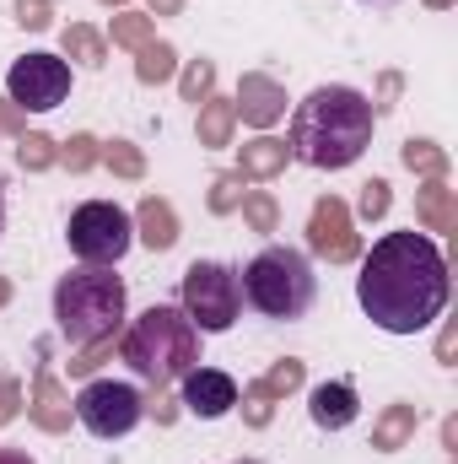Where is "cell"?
<instances>
[{
  "label": "cell",
  "mask_w": 458,
  "mask_h": 464,
  "mask_svg": "<svg viewBox=\"0 0 458 464\" xmlns=\"http://www.w3.org/2000/svg\"><path fill=\"white\" fill-rule=\"evenodd\" d=\"M448 259L426 232H383L356 276V303L383 335H421L448 308Z\"/></svg>",
  "instance_id": "1"
},
{
  "label": "cell",
  "mask_w": 458,
  "mask_h": 464,
  "mask_svg": "<svg viewBox=\"0 0 458 464\" xmlns=\"http://www.w3.org/2000/svg\"><path fill=\"white\" fill-rule=\"evenodd\" d=\"M372 130H377V114H372L367 92H356V87H313L291 114L286 151L297 162H308V168L340 173L350 162H361V151L372 146Z\"/></svg>",
  "instance_id": "2"
},
{
  "label": "cell",
  "mask_w": 458,
  "mask_h": 464,
  "mask_svg": "<svg viewBox=\"0 0 458 464\" xmlns=\"http://www.w3.org/2000/svg\"><path fill=\"white\" fill-rule=\"evenodd\" d=\"M119 356L129 362L135 378H146L151 389H167L173 378H184L189 367H200V330L184 319V308L151 303V308L119 335Z\"/></svg>",
  "instance_id": "3"
},
{
  "label": "cell",
  "mask_w": 458,
  "mask_h": 464,
  "mask_svg": "<svg viewBox=\"0 0 458 464\" xmlns=\"http://www.w3.org/2000/svg\"><path fill=\"white\" fill-rule=\"evenodd\" d=\"M54 319H60V335L71 346L114 341L119 324H124V281L109 265H81V270L60 276V286H54Z\"/></svg>",
  "instance_id": "4"
},
{
  "label": "cell",
  "mask_w": 458,
  "mask_h": 464,
  "mask_svg": "<svg viewBox=\"0 0 458 464\" xmlns=\"http://www.w3.org/2000/svg\"><path fill=\"white\" fill-rule=\"evenodd\" d=\"M237 281H243L248 308L264 314V319H281V324L302 319V314L313 308V297H319V276H313L308 254H297V248H286V243L259 248V254L248 259V270H237Z\"/></svg>",
  "instance_id": "5"
},
{
  "label": "cell",
  "mask_w": 458,
  "mask_h": 464,
  "mask_svg": "<svg viewBox=\"0 0 458 464\" xmlns=\"http://www.w3.org/2000/svg\"><path fill=\"white\" fill-rule=\"evenodd\" d=\"M178 308H184V319H189L200 335L232 330L237 314H243V281H237V270L222 265V259H195V265L184 270Z\"/></svg>",
  "instance_id": "6"
},
{
  "label": "cell",
  "mask_w": 458,
  "mask_h": 464,
  "mask_svg": "<svg viewBox=\"0 0 458 464\" xmlns=\"http://www.w3.org/2000/svg\"><path fill=\"white\" fill-rule=\"evenodd\" d=\"M65 243L81 265H119L135 243V222L114 200H81L65 222Z\"/></svg>",
  "instance_id": "7"
},
{
  "label": "cell",
  "mask_w": 458,
  "mask_h": 464,
  "mask_svg": "<svg viewBox=\"0 0 458 464\" xmlns=\"http://www.w3.org/2000/svg\"><path fill=\"white\" fill-rule=\"evenodd\" d=\"M71 411H76V421H81L92 438L114 443V438H129V432L140 427L146 394H140L135 383H119V378H92V383L71 400Z\"/></svg>",
  "instance_id": "8"
},
{
  "label": "cell",
  "mask_w": 458,
  "mask_h": 464,
  "mask_svg": "<svg viewBox=\"0 0 458 464\" xmlns=\"http://www.w3.org/2000/svg\"><path fill=\"white\" fill-rule=\"evenodd\" d=\"M71 98V60L65 54H22L5 71V103H16L22 114H49Z\"/></svg>",
  "instance_id": "9"
},
{
  "label": "cell",
  "mask_w": 458,
  "mask_h": 464,
  "mask_svg": "<svg viewBox=\"0 0 458 464\" xmlns=\"http://www.w3.org/2000/svg\"><path fill=\"white\" fill-rule=\"evenodd\" d=\"M308 248L329 265H350L361 254V237H356V222H350V206L340 195H324L308 217Z\"/></svg>",
  "instance_id": "10"
},
{
  "label": "cell",
  "mask_w": 458,
  "mask_h": 464,
  "mask_svg": "<svg viewBox=\"0 0 458 464\" xmlns=\"http://www.w3.org/2000/svg\"><path fill=\"white\" fill-rule=\"evenodd\" d=\"M184 405L200 421H222L232 405H237V378L222 372V367H189L184 372Z\"/></svg>",
  "instance_id": "11"
},
{
  "label": "cell",
  "mask_w": 458,
  "mask_h": 464,
  "mask_svg": "<svg viewBox=\"0 0 458 464\" xmlns=\"http://www.w3.org/2000/svg\"><path fill=\"white\" fill-rule=\"evenodd\" d=\"M232 114L243 119V124H253V130H270V124H281V119H286V87H281L275 76L248 71V76L237 82Z\"/></svg>",
  "instance_id": "12"
},
{
  "label": "cell",
  "mask_w": 458,
  "mask_h": 464,
  "mask_svg": "<svg viewBox=\"0 0 458 464\" xmlns=\"http://www.w3.org/2000/svg\"><path fill=\"white\" fill-rule=\"evenodd\" d=\"M308 416H313L319 432H345V427L361 416V394H356V383H350V378H329V383H319V389L308 394Z\"/></svg>",
  "instance_id": "13"
},
{
  "label": "cell",
  "mask_w": 458,
  "mask_h": 464,
  "mask_svg": "<svg viewBox=\"0 0 458 464\" xmlns=\"http://www.w3.org/2000/svg\"><path fill=\"white\" fill-rule=\"evenodd\" d=\"M129 222H135V237H140L151 254H167V248L178 243V211H173L162 195H146Z\"/></svg>",
  "instance_id": "14"
},
{
  "label": "cell",
  "mask_w": 458,
  "mask_h": 464,
  "mask_svg": "<svg viewBox=\"0 0 458 464\" xmlns=\"http://www.w3.org/2000/svg\"><path fill=\"white\" fill-rule=\"evenodd\" d=\"M415 427H421V405L394 400V405L372 421V449H377V454H399V449L415 438Z\"/></svg>",
  "instance_id": "15"
},
{
  "label": "cell",
  "mask_w": 458,
  "mask_h": 464,
  "mask_svg": "<svg viewBox=\"0 0 458 464\" xmlns=\"http://www.w3.org/2000/svg\"><path fill=\"white\" fill-rule=\"evenodd\" d=\"M27 416H33L43 432H65V427H71V400L60 394V383H54L49 367L33 378V405H27Z\"/></svg>",
  "instance_id": "16"
},
{
  "label": "cell",
  "mask_w": 458,
  "mask_h": 464,
  "mask_svg": "<svg viewBox=\"0 0 458 464\" xmlns=\"http://www.w3.org/2000/svg\"><path fill=\"white\" fill-rule=\"evenodd\" d=\"M286 162H291V151H286V140H275V135H259V140H248V146L237 151V173H243V179H281Z\"/></svg>",
  "instance_id": "17"
},
{
  "label": "cell",
  "mask_w": 458,
  "mask_h": 464,
  "mask_svg": "<svg viewBox=\"0 0 458 464\" xmlns=\"http://www.w3.org/2000/svg\"><path fill=\"white\" fill-rule=\"evenodd\" d=\"M415 217H421V227L426 232H453V222H458L453 189H448L443 179H432V184L421 189V200H415Z\"/></svg>",
  "instance_id": "18"
},
{
  "label": "cell",
  "mask_w": 458,
  "mask_h": 464,
  "mask_svg": "<svg viewBox=\"0 0 458 464\" xmlns=\"http://www.w3.org/2000/svg\"><path fill=\"white\" fill-rule=\"evenodd\" d=\"M60 49H65V60H76V65H87V71H98V65L109 60V38H103L98 27H87V22H71L65 38H60Z\"/></svg>",
  "instance_id": "19"
},
{
  "label": "cell",
  "mask_w": 458,
  "mask_h": 464,
  "mask_svg": "<svg viewBox=\"0 0 458 464\" xmlns=\"http://www.w3.org/2000/svg\"><path fill=\"white\" fill-rule=\"evenodd\" d=\"M232 130H237V114H232V98H205L200 103V124H195V135H200V146H227Z\"/></svg>",
  "instance_id": "20"
},
{
  "label": "cell",
  "mask_w": 458,
  "mask_h": 464,
  "mask_svg": "<svg viewBox=\"0 0 458 464\" xmlns=\"http://www.w3.org/2000/svg\"><path fill=\"white\" fill-rule=\"evenodd\" d=\"M173 76H178V49L151 38V44L140 49V60H135V82H140V87H162V82H173Z\"/></svg>",
  "instance_id": "21"
},
{
  "label": "cell",
  "mask_w": 458,
  "mask_h": 464,
  "mask_svg": "<svg viewBox=\"0 0 458 464\" xmlns=\"http://www.w3.org/2000/svg\"><path fill=\"white\" fill-rule=\"evenodd\" d=\"M109 38H114V49H146L151 38H157V16H140V11H119L114 27H109Z\"/></svg>",
  "instance_id": "22"
},
{
  "label": "cell",
  "mask_w": 458,
  "mask_h": 464,
  "mask_svg": "<svg viewBox=\"0 0 458 464\" xmlns=\"http://www.w3.org/2000/svg\"><path fill=\"white\" fill-rule=\"evenodd\" d=\"M98 162H103L114 179H129V184H135V179H146V151H140L135 140H109V146L98 151Z\"/></svg>",
  "instance_id": "23"
},
{
  "label": "cell",
  "mask_w": 458,
  "mask_h": 464,
  "mask_svg": "<svg viewBox=\"0 0 458 464\" xmlns=\"http://www.w3.org/2000/svg\"><path fill=\"white\" fill-rule=\"evenodd\" d=\"M16 162H22V173H49V168L60 162V146H54L49 135L27 130V135H16Z\"/></svg>",
  "instance_id": "24"
},
{
  "label": "cell",
  "mask_w": 458,
  "mask_h": 464,
  "mask_svg": "<svg viewBox=\"0 0 458 464\" xmlns=\"http://www.w3.org/2000/svg\"><path fill=\"white\" fill-rule=\"evenodd\" d=\"M405 168L410 173H421V179H448V151L437 146V140H405Z\"/></svg>",
  "instance_id": "25"
},
{
  "label": "cell",
  "mask_w": 458,
  "mask_h": 464,
  "mask_svg": "<svg viewBox=\"0 0 458 464\" xmlns=\"http://www.w3.org/2000/svg\"><path fill=\"white\" fill-rule=\"evenodd\" d=\"M237 211H243V222H248L253 232H275L281 227V206H275L270 189H243V206H237Z\"/></svg>",
  "instance_id": "26"
},
{
  "label": "cell",
  "mask_w": 458,
  "mask_h": 464,
  "mask_svg": "<svg viewBox=\"0 0 458 464\" xmlns=\"http://www.w3.org/2000/svg\"><path fill=\"white\" fill-rule=\"evenodd\" d=\"M178 92H184V103H205L211 92H216V60H189L184 65V76H178Z\"/></svg>",
  "instance_id": "27"
},
{
  "label": "cell",
  "mask_w": 458,
  "mask_h": 464,
  "mask_svg": "<svg viewBox=\"0 0 458 464\" xmlns=\"http://www.w3.org/2000/svg\"><path fill=\"white\" fill-rule=\"evenodd\" d=\"M302 378H308V367H302L297 356H281V362L259 378V389H264L270 400H286V394H297V389H302Z\"/></svg>",
  "instance_id": "28"
},
{
  "label": "cell",
  "mask_w": 458,
  "mask_h": 464,
  "mask_svg": "<svg viewBox=\"0 0 458 464\" xmlns=\"http://www.w3.org/2000/svg\"><path fill=\"white\" fill-rule=\"evenodd\" d=\"M243 189H248L243 173H216V179H211V211H216V217H232V211L243 206Z\"/></svg>",
  "instance_id": "29"
},
{
  "label": "cell",
  "mask_w": 458,
  "mask_h": 464,
  "mask_svg": "<svg viewBox=\"0 0 458 464\" xmlns=\"http://www.w3.org/2000/svg\"><path fill=\"white\" fill-rule=\"evenodd\" d=\"M98 151H103L98 135H71V140L60 146V162H65L71 173H87V168H98Z\"/></svg>",
  "instance_id": "30"
},
{
  "label": "cell",
  "mask_w": 458,
  "mask_h": 464,
  "mask_svg": "<svg viewBox=\"0 0 458 464\" xmlns=\"http://www.w3.org/2000/svg\"><path fill=\"white\" fill-rule=\"evenodd\" d=\"M388 206H394L388 179H367V184H361V200H356V217H361V222H383Z\"/></svg>",
  "instance_id": "31"
},
{
  "label": "cell",
  "mask_w": 458,
  "mask_h": 464,
  "mask_svg": "<svg viewBox=\"0 0 458 464\" xmlns=\"http://www.w3.org/2000/svg\"><path fill=\"white\" fill-rule=\"evenodd\" d=\"M270 416H275V400H270V394L259 389V378H253V383L243 389V421H248V427H270Z\"/></svg>",
  "instance_id": "32"
},
{
  "label": "cell",
  "mask_w": 458,
  "mask_h": 464,
  "mask_svg": "<svg viewBox=\"0 0 458 464\" xmlns=\"http://www.w3.org/2000/svg\"><path fill=\"white\" fill-rule=\"evenodd\" d=\"M16 22H22L27 33H43V27L54 22V0H16Z\"/></svg>",
  "instance_id": "33"
},
{
  "label": "cell",
  "mask_w": 458,
  "mask_h": 464,
  "mask_svg": "<svg viewBox=\"0 0 458 464\" xmlns=\"http://www.w3.org/2000/svg\"><path fill=\"white\" fill-rule=\"evenodd\" d=\"M399 87H405V76H399V71H383L377 98H367V103H372V114H388V109H394V98H399Z\"/></svg>",
  "instance_id": "34"
},
{
  "label": "cell",
  "mask_w": 458,
  "mask_h": 464,
  "mask_svg": "<svg viewBox=\"0 0 458 464\" xmlns=\"http://www.w3.org/2000/svg\"><path fill=\"white\" fill-rule=\"evenodd\" d=\"M16 405H22V389H16V383H11V378L0 372V427H5L11 416H16Z\"/></svg>",
  "instance_id": "35"
},
{
  "label": "cell",
  "mask_w": 458,
  "mask_h": 464,
  "mask_svg": "<svg viewBox=\"0 0 458 464\" xmlns=\"http://www.w3.org/2000/svg\"><path fill=\"white\" fill-rule=\"evenodd\" d=\"M0 130H16V135H27V130H22V109H16V103H0Z\"/></svg>",
  "instance_id": "36"
},
{
  "label": "cell",
  "mask_w": 458,
  "mask_h": 464,
  "mask_svg": "<svg viewBox=\"0 0 458 464\" xmlns=\"http://www.w3.org/2000/svg\"><path fill=\"white\" fill-rule=\"evenodd\" d=\"M453 346H458V335L453 330H443V341H437V362H453Z\"/></svg>",
  "instance_id": "37"
},
{
  "label": "cell",
  "mask_w": 458,
  "mask_h": 464,
  "mask_svg": "<svg viewBox=\"0 0 458 464\" xmlns=\"http://www.w3.org/2000/svg\"><path fill=\"white\" fill-rule=\"evenodd\" d=\"M146 5H151L157 16H178V11H184V0H146Z\"/></svg>",
  "instance_id": "38"
},
{
  "label": "cell",
  "mask_w": 458,
  "mask_h": 464,
  "mask_svg": "<svg viewBox=\"0 0 458 464\" xmlns=\"http://www.w3.org/2000/svg\"><path fill=\"white\" fill-rule=\"evenodd\" d=\"M0 464H33L22 449H0Z\"/></svg>",
  "instance_id": "39"
},
{
  "label": "cell",
  "mask_w": 458,
  "mask_h": 464,
  "mask_svg": "<svg viewBox=\"0 0 458 464\" xmlns=\"http://www.w3.org/2000/svg\"><path fill=\"white\" fill-rule=\"evenodd\" d=\"M5 303H11V281L0 276V308H5Z\"/></svg>",
  "instance_id": "40"
},
{
  "label": "cell",
  "mask_w": 458,
  "mask_h": 464,
  "mask_svg": "<svg viewBox=\"0 0 458 464\" xmlns=\"http://www.w3.org/2000/svg\"><path fill=\"white\" fill-rule=\"evenodd\" d=\"M0 232H5V195H0Z\"/></svg>",
  "instance_id": "41"
},
{
  "label": "cell",
  "mask_w": 458,
  "mask_h": 464,
  "mask_svg": "<svg viewBox=\"0 0 458 464\" xmlns=\"http://www.w3.org/2000/svg\"><path fill=\"white\" fill-rule=\"evenodd\" d=\"M426 5H437V11H443V5H453V0H426Z\"/></svg>",
  "instance_id": "42"
},
{
  "label": "cell",
  "mask_w": 458,
  "mask_h": 464,
  "mask_svg": "<svg viewBox=\"0 0 458 464\" xmlns=\"http://www.w3.org/2000/svg\"><path fill=\"white\" fill-rule=\"evenodd\" d=\"M361 5H394V0H361Z\"/></svg>",
  "instance_id": "43"
},
{
  "label": "cell",
  "mask_w": 458,
  "mask_h": 464,
  "mask_svg": "<svg viewBox=\"0 0 458 464\" xmlns=\"http://www.w3.org/2000/svg\"><path fill=\"white\" fill-rule=\"evenodd\" d=\"M103 5H124V0H103Z\"/></svg>",
  "instance_id": "44"
},
{
  "label": "cell",
  "mask_w": 458,
  "mask_h": 464,
  "mask_svg": "<svg viewBox=\"0 0 458 464\" xmlns=\"http://www.w3.org/2000/svg\"><path fill=\"white\" fill-rule=\"evenodd\" d=\"M243 464H253V459H243Z\"/></svg>",
  "instance_id": "45"
}]
</instances>
